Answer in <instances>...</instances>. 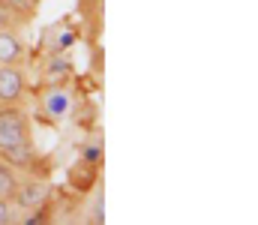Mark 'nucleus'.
Here are the masks:
<instances>
[{
	"label": "nucleus",
	"instance_id": "nucleus-1",
	"mask_svg": "<svg viewBox=\"0 0 258 225\" xmlns=\"http://www.w3.org/2000/svg\"><path fill=\"white\" fill-rule=\"evenodd\" d=\"M0 156L9 165H27L33 159L27 126H0Z\"/></svg>",
	"mask_w": 258,
	"mask_h": 225
},
{
	"label": "nucleus",
	"instance_id": "nucleus-2",
	"mask_svg": "<svg viewBox=\"0 0 258 225\" xmlns=\"http://www.w3.org/2000/svg\"><path fill=\"white\" fill-rule=\"evenodd\" d=\"M24 96V72L15 63H0V102L12 105Z\"/></svg>",
	"mask_w": 258,
	"mask_h": 225
},
{
	"label": "nucleus",
	"instance_id": "nucleus-3",
	"mask_svg": "<svg viewBox=\"0 0 258 225\" xmlns=\"http://www.w3.org/2000/svg\"><path fill=\"white\" fill-rule=\"evenodd\" d=\"M12 201L21 207V210H33L39 204L48 201V186L42 180H30V183H18L15 192H12Z\"/></svg>",
	"mask_w": 258,
	"mask_h": 225
},
{
	"label": "nucleus",
	"instance_id": "nucleus-4",
	"mask_svg": "<svg viewBox=\"0 0 258 225\" xmlns=\"http://www.w3.org/2000/svg\"><path fill=\"white\" fill-rule=\"evenodd\" d=\"M21 54H24L21 39L9 30H0V63H18Z\"/></svg>",
	"mask_w": 258,
	"mask_h": 225
},
{
	"label": "nucleus",
	"instance_id": "nucleus-5",
	"mask_svg": "<svg viewBox=\"0 0 258 225\" xmlns=\"http://www.w3.org/2000/svg\"><path fill=\"white\" fill-rule=\"evenodd\" d=\"M69 180H72V186H78V189H90V186H93V180H96V165L81 159V165H72Z\"/></svg>",
	"mask_w": 258,
	"mask_h": 225
},
{
	"label": "nucleus",
	"instance_id": "nucleus-6",
	"mask_svg": "<svg viewBox=\"0 0 258 225\" xmlns=\"http://www.w3.org/2000/svg\"><path fill=\"white\" fill-rule=\"evenodd\" d=\"M15 186H18L15 165H9V162H0V198H12Z\"/></svg>",
	"mask_w": 258,
	"mask_h": 225
},
{
	"label": "nucleus",
	"instance_id": "nucleus-7",
	"mask_svg": "<svg viewBox=\"0 0 258 225\" xmlns=\"http://www.w3.org/2000/svg\"><path fill=\"white\" fill-rule=\"evenodd\" d=\"M0 126H27V117L21 111L6 108V111H0Z\"/></svg>",
	"mask_w": 258,
	"mask_h": 225
},
{
	"label": "nucleus",
	"instance_id": "nucleus-8",
	"mask_svg": "<svg viewBox=\"0 0 258 225\" xmlns=\"http://www.w3.org/2000/svg\"><path fill=\"white\" fill-rule=\"evenodd\" d=\"M21 222H24V225H39V222H48V210H45V207L39 204V207H33V213H30V216H24Z\"/></svg>",
	"mask_w": 258,
	"mask_h": 225
},
{
	"label": "nucleus",
	"instance_id": "nucleus-9",
	"mask_svg": "<svg viewBox=\"0 0 258 225\" xmlns=\"http://www.w3.org/2000/svg\"><path fill=\"white\" fill-rule=\"evenodd\" d=\"M81 159H84V162H93V165H96V162L102 159V147H99V144H90V147H84Z\"/></svg>",
	"mask_w": 258,
	"mask_h": 225
},
{
	"label": "nucleus",
	"instance_id": "nucleus-10",
	"mask_svg": "<svg viewBox=\"0 0 258 225\" xmlns=\"http://www.w3.org/2000/svg\"><path fill=\"white\" fill-rule=\"evenodd\" d=\"M12 12H30L33 9V0H3Z\"/></svg>",
	"mask_w": 258,
	"mask_h": 225
},
{
	"label": "nucleus",
	"instance_id": "nucleus-11",
	"mask_svg": "<svg viewBox=\"0 0 258 225\" xmlns=\"http://www.w3.org/2000/svg\"><path fill=\"white\" fill-rule=\"evenodd\" d=\"M48 72L54 75H66V72H72V63H69V60H51V63H48Z\"/></svg>",
	"mask_w": 258,
	"mask_h": 225
},
{
	"label": "nucleus",
	"instance_id": "nucleus-12",
	"mask_svg": "<svg viewBox=\"0 0 258 225\" xmlns=\"http://www.w3.org/2000/svg\"><path fill=\"white\" fill-rule=\"evenodd\" d=\"M9 24H12V9L0 0V30H9Z\"/></svg>",
	"mask_w": 258,
	"mask_h": 225
},
{
	"label": "nucleus",
	"instance_id": "nucleus-13",
	"mask_svg": "<svg viewBox=\"0 0 258 225\" xmlns=\"http://www.w3.org/2000/svg\"><path fill=\"white\" fill-rule=\"evenodd\" d=\"M12 222V207H9V198H0V225Z\"/></svg>",
	"mask_w": 258,
	"mask_h": 225
},
{
	"label": "nucleus",
	"instance_id": "nucleus-14",
	"mask_svg": "<svg viewBox=\"0 0 258 225\" xmlns=\"http://www.w3.org/2000/svg\"><path fill=\"white\" fill-rule=\"evenodd\" d=\"M48 108H51L54 114H60V111L66 108V99H63V93H54V96L48 99Z\"/></svg>",
	"mask_w": 258,
	"mask_h": 225
},
{
	"label": "nucleus",
	"instance_id": "nucleus-15",
	"mask_svg": "<svg viewBox=\"0 0 258 225\" xmlns=\"http://www.w3.org/2000/svg\"><path fill=\"white\" fill-rule=\"evenodd\" d=\"M93 222H105V201H102V198L96 201V210H93Z\"/></svg>",
	"mask_w": 258,
	"mask_h": 225
},
{
	"label": "nucleus",
	"instance_id": "nucleus-16",
	"mask_svg": "<svg viewBox=\"0 0 258 225\" xmlns=\"http://www.w3.org/2000/svg\"><path fill=\"white\" fill-rule=\"evenodd\" d=\"M72 42H75V36H72V33H63V36H60V48H69Z\"/></svg>",
	"mask_w": 258,
	"mask_h": 225
}]
</instances>
